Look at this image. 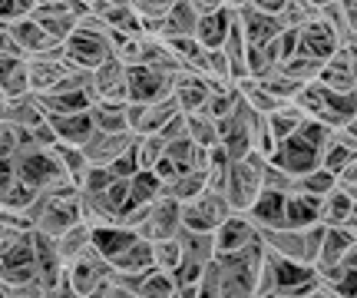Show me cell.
Listing matches in <instances>:
<instances>
[{"label": "cell", "instance_id": "49", "mask_svg": "<svg viewBox=\"0 0 357 298\" xmlns=\"http://www.w3.org/2000/svg\"><path fill=\"white\" fill-rule=\"evenodd\" d=\"M153 246H155V265H159V269H169V272H176L178 262H182L178 235H172V239H159V242H153Z\"/></svg>", "mask_w": 357, "mask_h": 298}, {"label": "cell", "instance_id": "51", "mask_svg": "<svg viewBox=\"0 0 357 298\" xmlns=\"http://www.w3.org/2000/svg\"><path fill=\"white\" fill-rule=\"evenodd\" d=\"M324 232H328V222H314V225H307L305 229V255L307 262L314 265L321 255V246H324Z\"/></svg>", "mask_w": 357, "mask_h": 298}, {"label": "cell", "instance_id": "28", "mask_svg": "<svg viewBox=\"0 0 357 298\" xmlns=\"http://www.w3.org/2000/svg\"><path fill=\"white\" fill-rule=\"evenodd\" d=\"M261 239L271 252H278L284 259L294 262H307L305 255V229H294V225H278V229H261Z\"/></svg>", "mask_w": 357, "mask_h": 298}, {"label": "cell", "instance_id": "29", "mask_svg": "<svg viewBox=\"0 0 357 298\" xmlns=\"http://www.w3.org/2000/svg\"><path fill=\"white\" fill-rule=\"evenodd\" d=\"M109 265L113 269H119V272H149L155 265V246L153 239H146V235H139L132 246H126L116 259H109Z\"/></svg>", "mask_w": 357, "mask_h": 298}, {"label": "cell", "instance_id": "7", "mask_svg": "<svg viewBox=\"0 0 357 298\" xmlns=\"http://www.w3.org/2000/svg\"><path fill=\"white\" fill-rule=\"evenodd\" d=\"M271 163H278L281 169H288L291 176H305L311 169L321 166V146H314L311 140H305L301 133L294 130L288 140H281Z\"/></svg>", "mask_w": 357, "mask_h": 298}, {"label": "cell", "instance_id": "1", "mask_svg": "<svg viewBox=\"0 0 357 298\" xmlns=\"http://www.w3.org/2000/svg\"><path fill=\"white\" fill-rule=\"evenodd\" d=\"M265 239L258 235L252 239L245 248L235 252H215L208 265L202 269L199 278V292L205 298H242V295H255V282H258V269L265 259Z\"/></svg>", "mask_w": 357, "mask_h": 298}, {"label": "cell", "instance_id": "41", "mask_svg": "<svg viewBox=\"0 0 357 298\" xmlns=\"http://www.w3.org/2000/svg\"><path fill=\"white\" fill-rule=\"evenodd\" d=\"M189 119V136L195 140L199 146H215L218 143V119H212L205 110H195V113H185Z\"/></svg>", "mask_w": 357, "mask_h": 298}, {"label": "cell", "instance_id": "52", "mask_svg": "<svg viewBox=\"0 0 357 298\" xmlns=\"http://www.w3.org/2000/svg\"><path fill=\"white\" fill-rule=\"evenodd\" d=\"M116 172V176H123V179H132V176H136V172H139V153H136V143L129 146L126 153L123 156H116L113 159V166H109Z\"/></svg>", "mask_w": 357, "mask_h": 298}, {"label": "cell", "instance_id": "18", "mask_svg": "<svg viewBox=\"0 0 357 298\" xmlns=\"http://www.w3.org/2000/svg\"><path fill=\"white\" fill-rule=\"evenodd\" d=\"M261 229L248 219L245 212H231L229 219L215 229V252H235V248H245L252 239H258Z\"/></svg>", "mask_w": 357, "mask_h": 298}, {"label": "cell", "instance_id": "11", "mask_svg": "<svg viewBox=\"0 0 357 298\" xmlns=\"http://www.w3.org/2000/svg\"><path fill=\"white\" fill-rule=\"evenodd\" d=\"M26 64H30V90L33 93L53 90V87L73 70L70 60L63 57V47L47 50V53H33V57H26Z\"/></svg>", "mask_w": 357, "mask_h": 298}, {"label": "cell", "instance_id": "42", "mask_svg": "<svg viewBox=\"0 0 357 298\" xmlns=\"http://www.w3.org/2000/svg\"><path fill=\"white\" fill-rule=\"evenodd\" d=\"M337 186V172H331L328 166H318L305 172V176H298V186L294 189H301V193H311V195H328Z\"/></svg>", "mask_w": 357, "mask_h": 298}, {"label": "cell", "instance_id": "21", "mask_svg": "<svg viewBox=\"0 0 357 298\" xmlns=\"http://www.w3.org/2000/svg\"><path fill=\"white\" fill-rule=\"evenodd\" d=\"M33 248H37V275H40V282H43V288L50 292V288L60 282L66 262L60 259L56 239L47 232H37V229H33Z\"/></svg>", "mask_w": 357, "mask_h": 298}, {"label": "cell", "instance_id": "60", "mask_svg": "<svg viewBox=\"0 0 357 298\" xmlns=\"http://www.w3.org/2000/svg\"><path fill=\"white\" fill-rule=\"evenodd\" d=\"M0 100H3V93H0Z\"/></svg>", "mask_w": 357, "mask_h": 298}, {"label": "cell", "instance_id": "35", "mask_svg": "<svg viewBox=\"0 0 357 298\" xmlns=\"http://www.w3.org/2000/svg\"><path fill=\"white\" fill-rule=\"evenodd\" d=\"M351 209H354V199H351V193L337 182L331 193L324 195V202H321V222H328V225H347Z\"/></svg>", "mask_w": 357, "mask_h": 298}, {"label": "cell", "instance_id": "54", "mask_svg": "<svg viewBox=\"0 0 357 298\" xmlns=\"http://www.w3.org/2000/svg\"><path fill=\"white\" fill-rule=\"evenodd\" d=\"M155 176H159V179H162V182H166V186H169V182H172V179H176V176H178V172H182V169H178V163H176V159H172V156H162V159H159V163H155Z\"/></svg>", "mask_w": 357, "mask_h": 298}, {"label": "cell", "instance_id": "32", "mask_svg": "<svg viewBox=\"0 0 357 298\" xmlns=\"http://www.w3.org/2000/svg\"><path fill=\"white\" fill-rule=\"evenodd\" d=\"M89 117L96 123V130H109V133H126L129 130L126 103H119V100H93Z\"/></svg>", "mask_w": 357, "mask_h": 298}, {"label": "cell", "instance_id": "2", "mask_svg": "<svg viewBox=\"0 0 357 298\" xmlns=\"http://www.w3.org/2000/svg\"><path fill=\"white\" fill-rule=\"evenodd\" d=\"M0 278L10 285L40 278L37 275V248H33V229H17L0 242Z\"/></svg>", "mask_w": 357, "mask_h": 298}, {"label": "cell", "instance_id": "14", "mask_svg": "<svg viewBox=\"0 0 357 298\" xmlns=\"http://www.w3.org/2000/svg\"><path fill=\"white\" fill-rule=\"evenodd\" d=\"M337 47H341V37L334 33V27L328 24L324 17H314V20H307L305 27H298V50L307 53V57L328 60Z\"/></svg>", "mask_w": 357, "mask_h": 298}, {"label": "cell", "instance_id": "43", "mask_svg": "<svg viewBox=\"0 0 357 298\" xmlns=\"http://www.w3.org/2000/svg\"><path fill=\"white\" fill-rule=\"evenodd\" d=\"M136 153H139L142 169H153L166 156V136L162 133H139L136 136Z\"/></svg>", "mask_w": 357, "mask_h": 298}, {"label": "cell", "instance_id": "38", "mask_svg": "<svg viewBox=\"0 0 357 298\" xmlns=\"http://www.w3.org/2000/svg\"><path fill=\"white\" fill-rule=\"evenodd\" d=\"M162 193H166V182L155 176V169H139L129 179V199L132 202H155Z\"/></svg>", "mask_w": 357, "mask_h": 298}, {"label": "cell", "instance_id": "3", "mask_svg": "<svg viewBox=\"0 0 357 298\" xmlns=\"http://www.w3.org/2000/svg\"><path fill=\"white\" fill-rule=\"evenodd\" d=\"M268 163H271V159H268L265 153H258V149H252L245 159H235V163H231L225 195H229V202L235 212H248V206H252L258 199V193L265 189V166Z\"/></svg>", "mask_w": 357, "mask_h": 298}, {"label": "cell", "instance_id": "37", "mask_svg": "<svg viewBox=\"0 0 357 298\" xmlns=\"http://www.w3.org/2000/svg\"><path fill=\"white\" fill-rule=\"evenodd\" d=\"M202 189H208V169H185V172H178L176 179L166 186V195L178 199V202H189Z\"/></svg>", "mask_w": 357, "mask_h": 298}, {"label": "cell", "instance_id": "26", "mask_svg": "<svg viewBox=\"0 0 357 298\" xmlns=\"http://www.w3.org/2000/svg\"><path fill=\"white\" fill-rule=\"evenodd\" d=\"M195 24H199V10L192 7V0H176L166 10V17L155 24L159 37H195Z\"/></svg>", "mask_w": 357, "mask_h": 298}, {"label": "cell", "instance_id": "9", "mask_svg": "<svg viewBox=\"0 0 357 298\" xmlns=\"http://www.w3.org/2000/svg\"><path fill=\"white\" fill-rule=\"evenodd\" d=\"M113 272V265H109V259H102L96 248H86L79 259H73L70 265H66V275H70V282H73V292H77V298H93V292H96V285H100L106 275Z\"/></svg>", "mask_w": 357, "mask_h": 298}, {"label": "cell", "instance_id": "53", "mask_svg": "<svg viewBox=\"0 0 357 298\" xmlns=\"http://www.w3.org/2000/svg\"><path fill=\"white\" fill-rule=\"evenodd\" d=\"M0 57H26V50L20 47L17 33L10 30V24L0 20Z\"/></svg>", "mask_w": 357, "mask_h": 298}, {"label": "cell", "instance_id": "59", "mask_svg": "<svg viewBox=\"0 0 357 298\" xmlns=\"http://www.w3.org/2000/svg\"><path fill=\"white\" fill-rule=\"evenodd\" d=\"M351 126H354V133H357V117H354V119H351Z\"/></svg>", "mask_w": 357, "mask_h": 298}, {"label": "cell", "instance_id": "34", "mask_svg": "<svg viewBox=\"0 0 357 298\" xmlns=\"http://www.w3.org/2000/svg\"><path fill=\"white\" fill-rule=\"evenodd\" d=\"M50 153L56 156V163H60V169H63L70 179L77 182H83V176H86V169H89V159H86V153H83V146H77V143H63V140H56V143L50 146Z\"/></svg>", "mask_w": 357, "mask_h": 298}, {"label": "cell", "instance_id": "22", "mask_svg": "<svg viewBox=\"0 0 357 298\" xmlns=\"http://www.w3.org/2000/svg\"><path fill=\"white\" fill-rule=\"evenodd\" d=\"M10 30L17 33V40H20V47L26 50V57L63 47V40H56L53 33H47V27L40 24L37 17H20V20H10Z\"/></svg>", "mask_w": 357, "mask_h": 298}, {"label": "cell", "instance_id": "56", "mask_svg": "<svg viewBox=\"0 0 357 298\" xmlns=\"http://www.w3.org/2000/svg\"><path fill=\"white\" fill-rule=\"evenodd\" d=\"M225 0H192V7L199 13H208V10H215V7H222Z\"/></svg>", "mask_w": 357, "mask_h": 298}, {"label": "cell", "instance_id": "13", "mask_svg": "<svg viewBox=\"0 0 357 298\" xmlns=\"http://www.w3.org/2000/svg\"><path fill=\"white\" fill-rule=\"evenodd\" d=\"M136 143V133L126 130V133H109V130H93L89 140L83 143V153H86L89 163L96 166H113L116 156H123L129 146Z\"/></svg>", "mask_w": 357, "mask_h": 298}, {"label": "cell", "instance_id": "33", "mask_svg": "<svg viewBox=\"0 0 357 298\" xmlns=\"http://www.w3.org/2000/svg\"><path fill=\"white\" fill-rule=\"evenodd\" d=\"M178 110V100L176 96H162V100H153V103L142 106V117H139V126H136V136L139 133H159L162 126H166L169 119L176 117Z\"/></svg>", "mask_w": 357, "mask_h": 298}, {"label": "cell", "instance_id": "15", "mask_svg": "<svg viewBox=\"0 0 357 298\" xmlns=\"http://www.w3.org/2000/svg\"><path fill=\"white\" fill-rule=\"evenodd\" d=\"M238 20H242V27H245V40H248V47L268 43V40H275L281 30H284L281 13L258 10V7H252V3H245L242 10H238Z\"/></svg>", "mask_w": 357, "mask_h": 298}, {"label": "cell", "instance_id": "10", "mask_svg": "<svg viewBox=\"0 0 357 298\" xmlns=\"http://www.w3.org/2000/svg\"><path fill=\"white\" fill-rule=\"evenodd\" d=\"M178 229H182V202L162 193L153 202V209H149L146 222L139 225V235H146V239L159 242V239H172V235H178Z\"/></svg>", "mask_w": 357, "mask_h": 298}, {"label": "cell", "instance_id": "39", "mask_svg": "<svg viewBox=\"0 0 357 298\" xmlns=\"http://www.w3.org/2000/svg\"><path fill=\"white\" fill-rule=\"evenodd\" d=\"M351 159H357V149H351V146H347L344 140H341V136L331 130L328 143L321 146V166H328L331 172H337V176H341Z\"/></svg>", "mask_w": 357, "mask_h": 298}, {"label": "cell", "instance_id": "4", "mask_svg": "<svg viewBox=\"0 0 357 298\" xmlns=\"http://www.w3.org/2000/svg\"><path fill=\"white\" fill-rule=\"evenodd\" d=\"M231 212H235V209H231L225 193L202 189L195 199L182 202V225H185V229H195V232H215Z\"/></svg>", "mask_w": 357, "mask_h": 298}, {"label": "cell", "instance_id": "46", "mask_svg": "<svg viewBox=\"0 0 357 298\" xmlns=\"http://www.w3.org/2000/svg\"><path fill=\"white\" fill-rule=\"evenodd\" d=\"M318 83L321 87H328V90H357L354 87V70H347V66H337V64H328L324 60V66H321L318 73Z\"/></svg>", "mask_w": 357, "mask_h": 298}, {"label": "cell", "instance_id": "17", "mask_svg": "<svg viewBox=\"0 0 357 298\" xmlns=\"http://www.w3.org/2000/svg\"><path fill=\"white\" fill-rule=\"evenodd\" d=\"M284 199L288 193H281V189H261L258 199L248 206V219L255 222L258 229H278V225H288V216H284Z\"/></svg>", "mask_w": 357, "mask_h": 298}, {"label": "cell", "instance_id": "40", "mask_svg": "<svg viewBox=\"0 0 357 298\" xmlns=\"http://www.w3.org/2000/svg\"><path fill=\"white\" fill-rule=\"evenodd\" d=\"M30 17H37L40 24L47 27V33H53L56 40H66L73 30H77V17L70 13H60V10H50V7H33Z\"/></svg>", "mask_w": 357, "mask_h": 298}, {"label": "cell", "instance_id": "58", "mask_svg": "<svg viewBox=\"0 0 357 298\" xmlns=\"http://www.w3.org/2000/svg\"><path fill=\"white\" fill-rule=\"evenodd\" d=\"M344 262L351 265V269H357V242L351 248H347V255H344Z\"/></svg>", "mask_w": 357, "mask_h": 298}, {"label": "cell", "instance_id": "23", "mask_svg": "<svg viewBox=\"0 0 357 298\" xmlns=\"http://www.w3.org/2000/svg\"><path fill=\"white\" fill-rule=\"evenodd\" d=\"M136 239H139V232L119 225V222H100V225H93V248L100 252L102 259H116V255L126 246H132Z\"/></svg>", "mask_w": 357, "mask_h": 298}, {"label": "cell", "instance_id": "16", "mask_svg": "<svg viewBox=\"0 0 357 298\" xmlns=\"http://www.w3.org/2000/svg\"><path fill=\"white\" fill-rule=\"evenodd\" d=\"M235 17H238V10L229 7V3H222V7H215V10H208V13H199V24H195L199 43L208 47V50H212V47H222L225 37H229L231 24H235Z\"/></svg>", "mask_w": 357, "mask_h": 298}, {"label": "cell", "instance_id": "20", "mask_svg": "<svg viewBox=\"0 0 357 298\" xmlns=\"http://www.w3.org/2000/svg\"><path fill=\"white\" fill-rule=\"evenodd\" d=\"M172 96L178 100L182 113H195V110H202L205 100H208V80L185 66V70H178L176 77H172Z\"/></svg>", "mask_w": 357, "mask_h": 298}, {"label": "cell", "instance_id": "55", "mask_svg": "<svg viewBox=\"0 0 357 298\" xmlns=\"http://www.w3.org/2000/svg\"><path fill=\"white\" fill-rule=\"evenodd\" d=\"M252 7H258V10H268V13H281L284 10V3L288 0H248Z\"/></svg>", "mask_w": 357, "mask_h": 298}, {"label": "cell", "instance_id": "19", "mask_svg": "<svg viewBox=\"0 0 357 298\" xmlns=\"http://www.w3.org/2000/svg\"><path fill=\"white\" fill-rule=\"evenodd\" d=\"M47 119V110L40 106L37 93H20V96H3L0 100V123H17V126H37Z\"/></svg>", "mask_w": 357, "mask_h": 298}, {"label": "cell", "instance_id": "24", "mask_svg": "<svg viewBox=\"0 0 357 298\" xmlns=\"http://www.w3.org/2000/svg\"><path fill=\"white\" fill-rule=\"evenodd\" d=\"M50 126L56 133V140L63 143H77L83 146L89 140V133L96 130V123L89 117V110H73V113H50Z\"/></svg>", "mask_w": 357, "mask_h": 298}, {"label": "cell", "instance_id": "50", "mask_svg": "<svg viewBox=\"0 0 357 298\" xmlns=\"http://www.w3.org/2000/svg\"><path fill=\"white\" fill-rule=\"evenodd\" d=\"M113 179H116V172L109 166H96V163H89L86 176H83V182H79V189H83V193H96V189H106Z\"/></svg>", "mask_w": 357, "mask_h": 298}, {"label": "cell", "instance_id": "36", "mask_svg": "<svg viewBox=\"0 0 357 298\" xmlns=\"http://www.w3.org/2000/svg\"><path fill=\"white\" fill-rule=\"evenodd\" d=\"M139 298H178V278H176V272L153 265L149 272L142 275Z\"/></svg>", "mask_w": 357, "mask_h": 298}, {"label": "cell", "instance_id": "8", "mask_svg": "<svg viewBox=\"0 0 357 298\" xmlns=\"http://www.w3.org/2000/svg\"><path fill=\"white\" fill-rule=\"evenodd\" d=\"M172 77L146 64H129V100L132 103H153L162 96H172Z\"/></svg>", "mask_w": 357, "mask_h": 298}, {"label": "cell", "instance_id": "30", "mask_svg": "<svg viewBox=\"0 0 357 298\" xmlns=\"http://www.w3.org/2000/svg\"><path fill=\"white\" fill-rule=\"evenodd\" d=\"M0 93L3 96L30 93V64H26V57H0Z\"/></svg>", "mask_w": 357, "mask_h": 298}, {"label": "cell", "instance_id": "57", "mask_svg": "<svg viewBox=\"0 0 357 298\" xmlns=\"http://www.w3.org/2000/svg\"><path fill=\"white\" fill-rule=\"evenodd\" d=\"M341 3H344V0H341ZM344 7H347V20H351V30L357 33V0H354V3H344Z\"/></svg>", "mask_w": 357, "mask_h": 298}, {"label": "cell", "instance_id": "44", "mask_svg": "<svg viewBox=\"0 0 357 298\" xmlns=\"http://www.w3.org/2000/svg\"><path fill=\"white\" fill-rule=\"evenodd\" d=\"M321 275H324V278L334 285L337 298H357V269H351L347 262L334 265V269H324Z\"/></svg>", "mask_w": 357, "mask_h": 298}, {"label": "cell", "instance_id": "47", "mask_svg": "<svg viewBox=\"0 0 357 298\" xmlns=\"http://www.w3.org/2000/svg\"><path fill=\"white\" fill-rule=\"evenodd\" d=\"M314 17H321V7H314L311 0H288L284 10H281L284 27H305L307 20H314Z\"/></svg>", "mask_w": 357, "mask_h": 298}, {"label": "cell", "instance_id": "48", "mask_svg": "<svg viewBox=\"0 0 357 298\" xmlns=\"http://www.w3.org/2000/svg\"><path fill=\"white\" fill-rule=\"evenodd\" d=\"M129 3H132V7L139 10V17L146 20V30L155 33V24L166 17V10L176 3V0H129Z\"/></svg>", "mask_w": 357, "mask_h": 298}, {"label": "cell", "instance_id": "25", "mask_svg": "<svg viewBox=\"0 0 357 298\" xmlns=\"http://www.w3.org/2000/svg\"><path fill=\"white\" fill-rule=\"evenodd\" d=\"M357 242V232L351 225H328V232H324V246H321V255L314 262V269L324 272V269H334V265H341L347 255V248Z\"/></svg>", "mask_w": 357, "mask_h": 298}, {"label": "cell", "instance_id": "27", "mask_svg": "<svg viewBox=\"0 0 357 298\" xmlns=\"http://www.w3.org/2000/svg\"><path fill=\"white\" fill-rule=\"evenodd\" d=\"M321 202H324V195H311V193H301V189H291L288 199H284L288 225H294V229H307V225L321 222Z\"/></svg>", "mask_w": 357, "mask_h": 298}, {"label": "cell", "instance_id": "45", "mask_svg": "<svg viewBox=\"0 0 357 298\" xmlns=\"http://www.w3.org/2000/svg\"><path fill=\"white\" fill-rule=\"evenodd\" d=\"M321 66H324V60H318V57H307V53H294L288 64H281V70L284 73H291L294 80H301V83H311V80H318Z\"/></svg>", "mask_w": 357, "mask_h": 298}, {"label": "cell", "instance_id": "5", "mask_svg": "<svg viewBox=\"0 0 357 298\" xmlns=\"http://www.w3.org/2000/svg\"><path fill=\"white\" fill-rule=\"evenodd\" d=\"M63 57L70 60L73 70H96L102 60L113 57V37L96 33V30H86V27H77V30L63 40Z\"/></svg>", "mask_w": 357, "mask_h": 298}, {"label": "cell", "instance_id": "6", "mask_svg": "<svg viewBox=\"0 0 357 298\" xmlns=\"http://www.w3.org/2000/svg\"><path fill=\"white\" fill-rule=\"evenodd\" d=\"M13 163H17V176L37 193V189H43L47 182L60 179V176H66L63 169H60V163H56V156L50 153V149H43V146H30V149H20V153L13 156Z\"/></svg>", "mask_w": 357, "mask_h": 298}, {"label": "cell", "instance_id": "31", "mask_svg": "<svg viewBox=\"0 0 357 298\" xmlns=\"http://www.w3.org/2000/svg\"><path fill=\"white\" fill-rule=\"evenodd\" d=\"M56 248H60V259L70 265V262L79 259L86 248H93V225L79 219L77 225H70L66 232L56 235Z\"/></svg>", "mask_w": 357, "mask_h": 298}, {"label": "cell", "instance_id": "12", "mask_svg": "<svg viewBox=\"0 0 357 298\" xmlns=\"http://www.w3.org/2000/svg\"><path fill=\"white\" fill-rule=\"evenodd\" d=\"M93 87H96V100H119L129 103V66L119 57L102 60L93 70Z\"/></svg>", "mask_w": 357, "mask_h": 298}]
</instances>
